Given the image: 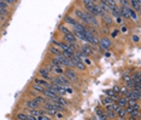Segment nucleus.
I'll list each match as a JSON object with an SVG mask.
<instances>
[{
  "label": "nucleus",
  "mask_w": 141,
  "mask_h": 120,
  "mask_svg": "<svg viewBox=\"0 0 141 120\" xmlns=\"http://www.w3.org/2000/svg\"><path fill=\"white\" fill-rule=\"evenodd\" d=\"M51 81H52V84L62 85V86H64V87H69V86H71V81L68 80L65 77H58V78H56V79H51Z\"/></svg>",
  "instance_id": "f257e3e1"
},
{
  "label": "nucleus",
  "mask_w": 141,
  "mask_h": 120,
  "mask_svg": "<svg viewBox=\"0 0 141 120\" xmlns=\"http://www.w3.org/2000/svg\"><path fill=\"white\" fill-rule=\"evenodd\" d=\"M99 46H100V49L101 50H110L111 49V46H112V42H111V40L109 39V38H102L101 40H99L98 41Z\"/></svg>",
  "instance_id": "f03ea898"
},
{
  "label": "nucleus",
  "mask_w": 141,
  "mask_h": 120,
  "mask_svg": "<svg viewBox=\"0 0 141 120\" xmlns=\"http://www.w3.org/2000/svg\"><path fill=\"white\" fill-rule=\"evenodd\" d=\"M70 58H71V61H72V63H74V67L78 68L80 71H85L86 69V64L83 63V62H82L76 55H74V56L70 57Z\"/></svg>",
  "instance_id": "7ed1b4c3"
},
{
  "label": "nucleus",
  "mask_w": 141,
  "mask_h": 120,
  "mask_svg": "<svg viewBox=\"0 0 141 120\" xmlns=\"http://www.w3.org/2000/svg\"><path fill=\"white\" fill-rule=\"evenodd\" d=\"M64 77L68 79V80L70 81H75L77 80V74L75 73V71L72 69V68H69V69H66V71H64Z\"/></svg>",
  "instance_id": "20e7f679"
},
{
  "label": "nucleus",
  "mask_w": 141,
  "mask_h": 120,
  "mask_svg": "<svg viewBox=\"0 0 141 120\" xmlns=\"http://www.w3.org/2000/svg\"><path fill=\"white\" fill-rule=\"evenodd\" d=\"M75 16H76L77 18H80L82 22H85V23H89L87 12H85V11L80 10V9H76V10H75Z\"/></svg>",
  "instance_id": "39448f33"
},
{
  "label": "nucleus",
  "mask_w": 141,
  "mask_h": 120,
  "mask_svg": "<svg viewBox=\"0 0 141 120\" xmlns=\"http://www.w3.org/2000/svg\"><path fill=\"white\" fill-rule=\"evenodd\" d=\"M25 107L28 108V109H36V108H39L40 107V103L36 102L35 99H29V101H27V103H25Z\"/></svg>",
  "instance_id": "423d86ee"
},
{
  "label": "nucleus",
  "mask_w": 141,
  "mask_h": 120,
  "mask_svg": "<svg viewBox=\"0 0 141 120\" xmlns=\"http://www.w3.org/2000/svg\"><path fill=\"white\" fill-rule=\"evenodd\" d=\"M39 74L40 77L45 80H51V77H49V72L47 71L46 68H40L39 69Z\"/></svg>",
  "instance_id": "0eeeda50"
},
{
  "label": "nucleus",
  "mask_w": 141,
  "mask_h": 120,
  "mask_svg": "<svg viewBox=\"0 0 141 120\" xmlns=\"http://www.w3.org/2000/svg\"><path fill=\"white\" fill-rule=\"evenodd\" d=\"M64 40H65L68 44H75V42H76V36H75L72 33L64 34Z\"/></svg>",
  "instance_id": "6e6552de"
},
{
  "label": "nucleus",
  "mask_w": 141,
  "mask_h": 120,
  "mask_svg": "<svg viewBox=\"0 0 141 120\" xmlns=\"http://www.w3.org/2000/svg\"><path fill=\"white\" fill-rule=\"evenodd\" d=\"M17 119H19V120H36V118L33 117L32 114L29 115V114L19 113V114H17Z\"/></svg>",
  "instance_id": "1a4fd4ad"
},
{
  "label": "nucleus",
  "mask_w": 141,
  "mask_h": 120,
  "mask_svg": "<svg viewBox=\"0 0 141 120\" xmlns=\"http://www.w3.org/2000/svg\"><path fill=\"white\" fill-rule=\"evenodd\" d=\"M116 114L118 115V118H120V119H124V118H125V115L128 114V112L125 110V108H124V107H120V108L116 110Z\"/></svg>",
  "instance_id": "9d476101"
},
{
  "label": "nucleus",
  "mask_w": 141,
  "mask_h": 120,
  "mask_svg": "<svg viewBox=\"0 0 141 120\" xmlns=\"http://www.w3.org/2000/svg\"><path fill=\"white\" fill-rule=\"evenodd\" d=\"M121 16H123V18H129V6H123L120 9Z\"/></svg>",
  "instance_id": "9b49d317"
},
{
  "label": "nucleus",
  "mask_w": 141,
  "mask_h": 120,
  "mask_svg": "<svg viewBox=\"0 0 141 120\" xmlns=\"http://www.w3.org/2000/svg\"><path fill=\"white\" fill-rule=\"evenodd\" d=\"M34 84H38L40 86H42V87H48L49 86V83L46 80H42V79H34Z\"/></svg>",
  "instance_id": "f8f14e48"
},
{
  "label": "nucleus",
  "mask_w": 141,
  "mask_h": 120,
  "mask_svg": "<svg viewBox=\"0 0 141 120\" xmlns=\"http://www.w3.org/2000/svg\"><path fill=\"white\" fill-rule=\"evenodd\" d=\"M95 114H97V115H98V119H107V117H106V113H104V112H102L101 109H100V108H99V107H97V108H95Z\"/></svg>",
  "instance_id": "ddd939ff"
},
{
  "label": "nucleus",
  "mask_w": 141,
  "mask_h": 120,
  "mask_svg": "<svg viewBox=\"0 0 141 120\" xmlns=\"http://www.w3.org/2000/svg\"><path fill=\"white\" fill-rule=\"evenodd\" d=\"M30 114H32L33 117H35L36 120H38V118H39L40 115H42V114H45V113H43V110H40L39 108H36V109H30Z\"/></svg>",
  "instance_id": "4468645a"
},
{
  "label": "nucleus",
  "mask_w": 141,
  "mask_h": 120,
  "mask_svg": "<svg viewBox=\"0 0 141 120\" xmlns=\"http://www.w3.org/2000/svg\"><path fill=\"white\" fill-rule=\"evenodd\" d=\"M81 51L85 53V55H87V56H89V55H92V53H93L92 47H89L88 45H83V46H82V47H81Z\"/></svg>",
  "instance_id": "2eb2a0df"
},
{
  "label": "nucleus",
  "mask_w": 141,
  "mask_h": 120,
  "mask_svg": "<svg viewBox=\"0 0 141 120\" xmlns=\"http://www.w3.org/2000/svg\"><path fill=\"white\" fill-rule=\"evenodd\" d=\"M129 18H131L133 21H138L139 20V16H138V14H136V11L130 9V7H129Z\"/></svg>",
  "instance_id": "dca6fc26"
},
{
  "label": "nucleus",
  "mask_w": 141,
  "mask_h": 120,
  "mask_svg": "<svg viewBox=\"0 0 141 120\" xmlns=\"http://www.w3.org/2000/svg\"><path fill=\"white\" fill-rule=\"evenodd\" d=\"M128 103V99L125 97H121V98H117V104L120 107H125Z\"/></svg>",
  "instance_id": "f3484780"
},
{
  "label": "nucleus",
  "mask_w": 141,
  "mask_h": 120,
  "mask_svg": "<svg viewBox=\"0 0 141 120\" xmlns=\"http://www.w3.org/2000/svg\"><path fill=\"white\" fill-rule=\"evenodd\" d=\"M105 93H106L107 96H109V97H111V98H112L113 101L118 98V96H117V93H116L115 91H113V90H106Z\"/></svg>",
  "instance_id": "a211bd4d"
},
{
  "label": "nucleus",
  "mask_w": 141,
  "mask_h": 120,
  "mask_svg": "<svg viewBox=\"0 0 141 120\" xmlns=\"http://www.w3.org/2000/svg\"><path fill=\"white\" fill-rule=\"evenodd\" d=\"M64 21L66 22V23H69V24H71V26H74V24L77 23V21H76L74 17H70V16H65V17H64Z\"/></svg>",
  "instance_id": "6ab92c4d"
},
{
  "label": "nucleus",
  "mask_w": 141,
  "mask_h": 120,
  "mask_svg": "<svg viewBox=\"0 0 141 120\" xmlns=\"http://www.w3.org/2000/svg\"><path fill=\"white\" fill-rule=\"evenodd\" d=\"M72 27H74V28H75V30H76V32H83V30H85V26H83V24H81V23H78V22H77V23H76V24H74V26H72Z\"/></svg>",
  "instance_id": "aec40b11"
},
{
  "label": "nucleus",
  "mask_w": 141,
  "mask_h": 120,
  "mask_svg": "<svg viewBox=\"0 0 141 120\" xmlns=\"http://www.w3.org/2000/svg\"><path fill=\"white\" fill-rule=\"evenodd\" d=\"M49 52L51 53H53V55H54V56H57V55H60V50L58 49V47H54V46H51V47H49Z\"/></svg>",
  "instance_id": "412c9836"
},
{
  "label": "nucleus",
  "mask_w": 141,
  "mask_h": 120,
  "mask_svg": "<svg viewBox=\"0 0 141 120\" xmlns=\"http://www.w3.org/2000/svg\"><path fill=\"white\" fill-rule=\"evenodd\" d=\"M106 117H107V119H115L116 118V112L115 110H107Z\"/></svg>",
  "instance_id": "4be33fe9"
},
{
  "label": "nucleus",
  "mask_w": 141,
  "mask_h": 120,
  "mask_svg": "<svg viewBox=\"0 0 141 120\" xmlns=\"http://www.w3.org/2000/svg\"><path fill=\"white\" fill-rule=\"evenodd\" d=\"M34 99H35L36 102H39L40 104H43V103L46 102V97L43 96V97H41V96H36V97H34Z\"/></svg>",
  "instance_id": "5701e85b"
},
{
  "label": "nucleus",
  "mask_w": 141,
  "mask_h": 120,
  "mask_svg": "<svg viewBox=\"0 0 141 120\" xmlns=\"http://www.w3.org/2000/svg\"><path fill=\"white\" fill-rule=\"evenodd\" d=\"M33 90L39 91V92H41V93H42V91L45 90V87H42V86H40V85H38V84H34V85H33Z\"/></svg>",
  "instance_id": "b1692460"
},
{
  "label": "nucleus",
  "mask_w": 141,
  "mask_h": 120,
  "mask_svg": "<svg viewBox=\"0 0 141 120\" xmlns=\"http://www.w3.org/2000/svg\"><path fill=\"white\" fill-rule=\"evenodd\" d=\"M59 30L62 33H64V34H69V33H71L70 30H69V29L66 28V27H65V26L64 24H62V26H59Z\"/></svg>",
  "instance_id": "393cba45"
},
{
  "label": "nucleus",
  "mask_w": 141,
  "mask_h": 120,
  "mask_svg": "<svg viewBox=\"0 0 141 120\" xmlns=\"http://www.w3.org/2000/svg\"><path fill=\"white\" fill-rule=\"evenodd\" d=\"M131 79L134 80V83H140V72H138V73H135V74H133Z\"/></svg>",
  "instance_id": "a878e982"
},
{
  "label": "nucleus",
  "mask_w": 141,
  "mask_h": 120,
  "mask_svg": "<svg viewBox=\"0 0 141 120\" xmlns=\"http://www.w3.org/2000/svg\"><path fill=\"white\" fill-rule=\"evenodd\" d=\"M113 102V99L111 98V97H109V96H106L105 98L102 99V103H104V104H109V103H112Z\"/></svg>",
  "instance_id": "bb28decb"
},
{
  "label": "nucleus",
  "mask_w": 141,
  "mask_h": 120,
  "mask_svg": "<svg viewBox=\"0 0 141 120\" xmlns=\"http://www.w3.org/2000/svg\"><path fill=\"white\" fill-rule=\"evenodd\" d=\"M102 1H105V3L107 4L110 7H112V6L116 5V0H102Z\"/></svg>",
  "instance_id": "cd10ccee"
},
{
  "label": "nucleus",
  "mask_w": 141,
  "mask_h": 120,
  "mask_svg": "<svg viewBox=\"0 0 141 120\" xmlns=\"http://www.w3.org/2000/svg\"><path fill=\"white\" fill-rule=\"evenodd\" d=\"M81 1H82L83 4H85V6H86V7H87V6H91V5H93V4H94V3L92 1V0H81Z\"/></svg>",
  "instance_id": "c85d7f7f"
},
{
  "label": "nucleus",
  "mask_w": 141,
  "mask_h": 120,
  "mask_svg": "<svg viewBox=\"0 0 141 120\" xmlns=\"http://www.w3.org/2000/svg\"><path fill=\"white\" fill-rule=\"evenodd\" d=\"M54 117L56 118H58V119H64V115H63V113L62 112H56V114H54Z\"/></svg>",
  "instance_id": "c756f323"
},
{
  "label": "nucleus",
  "mask_w": 141,
  "mask_h": 120,
  "mask_svg": "<svg viewBox=\"0 0 141 120\" xmlns=\"http://www.w3.org/2000/svg\"><path fill=\"white\" fill-rule=\"evenodd\" d=\"M7 5H9V4H6L5 1H3V0H0V9H7Z\"/></svg>",
  "instance_id": "7c9ffc66"
},
{
  "label": "nucleus",
  "mask_w": 141,
  "mask_h": 120,
  "mask_svg": "<svg viewBox=\"0 0 141 120\" xmlns=\"http://www.w3.org/2000/svg\"><path fill=\"white\" fill-rule=\"evenodd\" d=\"M49 119H51V118L45 115V114H42V115H40V117L38 118V120H49Z\"/></svg>",
  "instance_id": "2f4dec72"
},
{
  "label": "nucleus",
  "mask_w": 141,
  "mask_h": 120,
  "mask_svg": "<svg viewBox=\"0 0 141 120\" xmlns=\"http://www.w3.org/2000/svg\"><path fill=\"white\" fill-rule=\"evenodd\" d=\"M3 1H5L6 4H14V1H16V0H3Z\"/></svg>",
  "instance_id": "473e14b6"
},
{
  "label": "nucleus",
  "mask_w": 141,
  "mask_h": 120,
  "mask_svg": "<svg viewBox=\"0 0 141 120\" xmlns=\"http://www.w3.org/2000/svg\"><path fill=\"white\" fill-rule=\"evenodd\" d=\"M131 39L134 40L135 42H138V41H139V36H138V35H133V38H131Z\"/></svg>",
  "instance_id": "72a5a7b5"
},
{
  "label": "nucleus",
  "mask_w": 141,
  "mask_h": 120,
  "mask_svg": "<svg viewBox=\"0 0 141 120\" xmlns=\"http://www.w3.org/2000/svg\"><path fill=\"white\" fill-rule=\"evenodd\" d=\"M83 62H86L87 64H91V61H89L88 58H87V57H86V58H83Z\"/></svg>",
  "instance_id": "f704fd0d"
},
{
  "label": "nucleus",
  "mask_w": 141,
  "mask_h": 120,
  "mask_svg": "<svg viewBox=\"0 0 141 120\" xmlns=\"http://www.w3.org/2000/svg\"><path fill=\"white\" fill-rule=\"evenodd\" d=\"M117 34H118V32H117V30H115V32H112V38H115V36H117Z\"/></svg>",
  "instance_id": "c9c22d12"
},
{
  "label": "nucleus",
  "mask_w": 141,
  "mask_h": 120,
  "mask_svg": "<svg viewBox=\"0 0 141 120\" xmlns=\"http://www.w3.org/2000/svg\"><path fill=\"white\" fill-rule=\"evenodd\" d=\"M122 32H127V27H125V26H123V27H122Z\"/></svg>",
  "instance_id": "e433bc0d"
},
{
  "label": "nucleus",
  "mask_w": 141,
  "mask_h": 120,
  "mask_svg": "<svg viewBox=\"0 0 141 120\" xmlns=\"http://www.w3.org/2000/svg\"><path fill=\"white\" fill-rule=\"evenodd\" d=\"M92 1H93L94 4H97V1H98V0H92Z\"/></svg>",
  "instance_id": "4c0bfd02"
}]
</instances>
